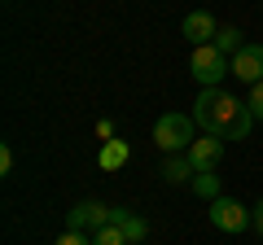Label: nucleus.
Segmentation results:
<instances>
[{"label":"nucleus","instance_id":"1","mask_svg":"<svg viewBox=\"0 0 263 245\" xmlns=\"http://www.w3.org/2000/svg\"><path fill=\"white\" fill-rule=\"evenodd\" d=\"M193 122L202 127L206 136H219V140H246L254 127V114L246 101H237V96H228L224 88H202L193 101Z\"/></svg>","mask_w":263,"mask_h":245},{"label":"nucleus","instance_id":"2","mask_svg":"<svg viewBox=\"0 0 263 245\" xmlns=\"http://www.w3.org/2000/svg\"><path fill=\"white\" fill-rule=\"evenodd\" d=\"M193 127H197L193 114H171L167 110L158 122H154V145H158L162 153H189V145L197 140Z\"/></svg>","mask_w":263,"mask_h":245},{"label":"nucleus","instance_id":"3","mask_svg":"<svg viewBox=\"0 0 263 245\" xmlns=\"http://www.w3.org/2000/svg\"><path fill=\"white\" fill-rule=\"evenodd\" d=\"M189 70H193V79H197L202 88H219V84H224V75H233V70H228V57L219 53L215 44L193 48V57H189Z\"/></svg>","mask_w":263,"mask_h":245},{"label":"nucleus","instance_id":"4","mask_svg":"<svg viewBox=\"0 0 263 245\" xmlns=\"http://www.w3.org/2000/svg\"><path fill=\"white\" fill-rule=\"evenodd\" d=\"M206 215H211V223L219 228V232H228V236H237V232H246V228H254V210L250 206H241L237 197H215V201H206Z\"/></svg>","mask_w":263,"mask_h":245},{"label":"nucleus","instance_id":"5","mask_svg":"<svg viewBox=\"0 0 263 245\" xmlns=\"http://www.w3.org/2000/svg\"><path fill=\"white\" fill-rule=\"evenodd\" d=\"M110 210L114 206H101V201H79V206L66 210V232H101L105 223H110Z\"/></svg>","mask_w":263,"mask_h":245},{"label":"nucleus","instance_id":"6","mask_svg":"<svg viewBox=\"0 0 263 245\" xmlns=\"http://www.w3.org/2000/svg\"><path fill=\"white\" fill-rule=\"evenodd\" d=\"M228 70L237 75V84H263V44H246L241 53L228 62Z\"/></svg>","mask_w":263,"mask_h":245},{"label":"nucleus","instance_id":"7","mask_svg":"<svg viewBox=\"0 0 263 245\" xmlns=\"http://www.w3.org/2000/svg\"><path fill=\"white\" fill-rule=\"evenodd\" d=\"M180 35L189 39L193 48H202V44H215V35H219V27H215V18H211L206 9H193L184 22H180Z\"/></svg>","mask_w":263,"mask_h":245},{"label":"nucleus","instance_id":"8","mask_svg":"<svg viewBox=\"0 0 263 245\" xmlns=\"http://www.w3.org/2000/svg\"><path fill=\"white\" fill-rule=\"evenodd\" d=\"M189 162H193L197 171H215L219 162H224V140H219V136H197L193 145H189Z\"/></svg>","mask_w":263,"mask_h":245},{"label":"nucleus","instance_id":"9","mask_svg":"<svg viewBox=\"0 0 263 245\" xmlns=\"http://www.w3.org/2000/svg\"><path fill=\"white\" fill-rule=\"evenodd\" d=\"M158 175L167 179V184H193L197 167L189 162V153H167V158H162V167H158Z\"/></svg>","mask_w":263,"mask_h":245},{"label":"nucleus","instance_id":"10","mask_svg":"<svg viewBox=\"0 0 263 245\" xmlns=\"http://www.w3.org/2000/svg\"><path fill=\"white\" fill-rule=\"evenodd\" d=\"M110 223H114V228H123V236H127L132 245L145 241V232H149V223H145L141 215H132V210H123V206H114V210H110Z\"/></svg>","mask_w":263,"mask_h":245},{"label":"nucleus","instance_id":"11","mask_svg":"<svg viewBox=\"0 0 263 245\" xmlns=\"http://www.w3.org/2000/svg\"><path fill=\"white\" fill-rule=\"evenodd\" d=\"M127 158H132V145L127 140H105L101 153H97V167H101V171H119Z\"/></svg>","mask_w":263,"mask_h":245},{"label":"nucleus","instance_id":"12","mask_svg":"<svg viewBox=\"0 0 263 245\" xmlns=\"http://www.w3.org/2000/svg\"><path fill=\"white\" fill-rule=\"evenodd\" d=\"M189 189H193L202 201H215V197H224V193H219V175H215V171H197Z\"/></svg>","mask_w":263,"mask_h":245},{"label":"nucleus","instance_id":"13","mask_svg":"<svg viewBox=\"0 0 263 245\" xmlns=\"http://www.w3.org/2000/svg\"><path fill=\"white\" fill-rule=\"evenodd\" d=\"M215 48L228 57V62H233V57L246 48V44H241V31H237V27H219V35H215Z\"/></svg>","mask_w":263,"mask_h":245},{"label":"nucleus","instance_id":"14","mask_svg":"<svg viewBox=\"0 0 263 245\" xmlns=\"http://www.w3.org/2000/svg\"><path fill=\"white\" fill-rule=\"evenodd\" d=\"M92 245H132V241H127V236H123V228L105 223L101 232H92Z\"/></svg>","mask_w":263,"mask_h":245},{"label":"nucleus","instance_id":"15","mask_svg":"<svg viewBox=\"0 0 263 245\" xmlns=\"http://www.w3.org/2000/svg\"><path fill=\"white\" fill-rule=\"evenodd\" d=\"M246 105H250L254 122H259V118H263V84H254V88H250V96H246Z\"/></svg>","mask_w":263,"mask_h":245},{"label":"nucleus","instance_id":"16","mask_svg":"<svg viewBox=\"0 0 263 245\" xmlns=\"http://www.w3.org/2000/svg\"><path fill=\"white\" fill-rule=\"evenodd\" d=\"M57 245H92V236H88V232H62Z\"/></svg>","mask_w":263,"mask_h":245},{"label":"nucleus","instance_id":"17","mask_svg":"<svg viewBox=\"0 0 263 245\" xmlns=\"http://www.w3.org/2000/svg\"><path fill=\"white\" fill-rule=\"evenodd\" d=\"M0 171H5V175H9V171H13V149H9V145L0 149Z\"/></svg>","mask_w":263,"mask_h":245},{"label":"nucleus","instance_id":"18","mask_svg":"<svg viewBox=\"0 0 263 245\" xmlns=\"http://www.w3.org/2000/svg\"><path fill=\"white\" fill-rule=\"evenodd\" d=\"M97 136H101V140H114V122L101 118V122H97Z\"/></svg>","mask_w":263,"mask_h":245},{"label":"nucleus","instance_id":"19","mask_svg":"<svg viewBox=\"0 0 263 245\" xmlns=\"http://www.w3.org/2000/svg\"><path fill=\"white\" fill-rule=\"evenodd\" d=\"M250 210H254V232H259V236H263V197H259V201H254V206H250Z\"/></svg>","mask_w":263,"mask_h":245}]
</instances>
